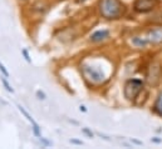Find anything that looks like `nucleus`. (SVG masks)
Masks as SVG:
<instances>
[{
	"mask_svg": "<svg viewBox=\"0 0 162 149\" xmlns=\"http://www.w3.org/2000/svg\"><path fill=\"white\" fill-rule=\"evenodd\" d=\"M122 4L118 0H101L99 10L105 19H117L122 14Z\"/></svg>",
	"mask_w": 162,
	"mask_h": 149,
	"instance_id": "nucleus-1",
	"label": "nucleus"
},
{
	"mask_svg": "<svg viewBox=\"0 0 162 149\" xmlns=\"http://www.w3.org/2000/svg\"><path fill=\"white\" fill-rule=\"evenodd\" d=\"M143 88V83L139 79H130L128 82L124 84V98L128 100H133V99L139 94V91Z\"/></svg>",
	"mask_w": 162,
	"mask_h": 149,
	"instance_id": "nucleus-2",
	"label": "nucleus"
},
{
	"mask_svg": "<svg viewBox=\"0 0 162 149\" xmlns=\"http://www.w3.org/2000/svg\"><path fill=\"white\" fill-rule=\"evenodd\" d=\"M82 71H83V75L85 76L89 82L92 83H102L104 80V74L102 73L99 69L94 67H90V65H83L82 67Z\"/></svg>",
	"mask_w": 162,
	"mask_h": 149,
	"instance_id": "nucleus-3",
	"label": "nucleus"
},
{
	"mask_svg": "<svg viewBox=\"0 0 162 149\" xmlns=\"http://www.w3.org/2000/svg\"><path fill=\"white\" fill-rule=\"evenodd\" d=\"M158 0H136L133 8L137 13H150L158 5Z\"/></svg>",
	"mask_w": 162,
	"mask_h": 149,
	"instance_id": "nucleus-4",
	"label": "nucleus"
},
{
	"mask_svg": "<svg viewBox=\"0 0 162 149\" xmlns=\"http://www.w3.org/2000/svg\"><path fill=\"white\" fill-rule=\"evenodd\" d=\"M147 40L152 44H161L162 43V28H153L147 32Z\"/></svg>",
	"mask_w": 162,
	"mask_h": 149,
	"instance_id": "nucleus-5",
	"label": "nucleus"
},
{
	"mask_svg": "<svg viewBox=\"0 0 162 149\" xmlns=\"http://www.w3.org/2000/svg\"><path fill=\"white\" fill-rule=\"evenodd\" d=\"M109 36V32L108 30H97V32H94L92 35H90V41H93V43H98V41H102L104 39H107Z\"/></svg>",
	"mask_w": 162,
	"mask_h": 149,
	"instance_id": "nucleus-6",
	"label": "nucleus"
},
{
	"mask_svg": "<svg viewBox=\"0 0 162 149\" xmlns=\"http://www.w3.org/2000/svg\"><path fill=\"white\" fill-rule=\"evenodd\" d=\"M132 43H133L137 48H145L147 44H148V40L146 38H139V36H134L132 39Z\"/></svg>",
	"mask_w": 162,
	"mask_h": 149,
	"instance_id": "nucleus-7",
	"label": "nucleus"
},
{
	"mask_svg": "<svg viewBox=\"0 0 162 149\" xmlns=\"http://www.w3.org/2000/svg\"><path fill=\"white\" fill-rule=\"evenodd\" d=\"M150 20L152 23H156V24H158V25H162V10L156 11V13L151 16Z\"/></svg>",
	"mask_w": 162,
	"mask_h": 149,
	"instance_id": "nucleus-8",
	"label": "nucleus"
},
{
	"mask_svg": "<svg viewBox=\"0 0 162 149\" xmlns=\"http://www.w3.org/2000/svg\"><path fill=\"white\" fill-rule=\"evenodd\" d=\"M154 112H156L158 115L162 117V93L158 95L156 103H154Z\"/></svg>",
	"mask_w": 162,
	"mask_h": 149,
	"instance_id": "nucleus-9",
	"label": "nucleus"
},
{
	"mask_svg": "<svg viewBox=\"0 0 162 149\" xmlns=\"http://www.w3.org/2000/svg\"><path fill=\"white\" fill-rule=\"evenodd\" d=\"M0 79H1V83H3V85L5 87V89L9 91V93H14V89L11 88V85L9 84V82L6 80V76H5V75H1V78H0Z\"/></svg>",
	"mask_w": 162,
	"mask_h": 149,
	"instance_id": "nucleus-10",
	"label": "nucleus"
},
{
	"mask_svg": "<svg viewBox=\"0 0 162 149\" xmlns=\"http://www.w3.org/2000/svg\"><path fill=\"white\" fill-rule=\"evenodd\" d=\"M0 71H1V73H3V75H5L6 78H8V76H9V71L6 70V68L4 67L1 63H0Z\"/></svg>",
	"mask_w": 162,
	"mask_h": 149,
	"instance_id": "nucleus-11",
	"label": "nucleus"
},
{
	"mask_svg": "<svg viewBox=\"0 0 162 149\" xmlns=\"http://www.w3.org/2000/svg\"><path fill=\"white\" fill-rule=\"evenodd\" d=\"M21 54L24 55V58H25V60L28 63H30V56H29V54H28V50H26V49H23L21 50Z\"/></svg>",
	"mask_w": 162,
	"mask_h": 149,
	"instance_id": "nucleus-12",
	"label": "nucleus"
},
{
	"mask_svg": "<svg viewBox=\"0 0 162 149\" xmlns=\"http://www.w3.org/2000/svg\"><path fill=\"white\" fill-rule=\"evenodd\" d=\"M37 95L39 97V99H45V98H47V97H45V94H44L41 90H38V91H37Z\"/></svg>",
	"mask_w": 162,
	"mask_h": 149,
	"instance_id": "nucleus-13",
	"label": "nucleus"
},
{
	"mask_svg": "<svg viewBox=\"0 0 162 149\" xmlns=\"http://www.w3.org/2000/svg\"><path fill=\"white\" fill-rule=\"evenodd\" d=\"M83 133H85V134L88 135V137H90V138H93V133H92V132H89L87 128H83Z\"/></svg>",
	"mask_w": 162,
	"mask_h": 149,
	"instance_id": "nucleus-14",
	"label": "nucleus"
},
{
	"mask_svg": "<svg viewBox=\"0 0 162 149\" xmlns=\"http://www.w3.org/2000/svg\"><path fill=\"white\" fill-rule=\"evenodd\" d=\"M70 143H74V144H79V146H82V144H83L82 142H79V140H73V139L70 140Z\"/></svg>",
	"mask_w": 162,
	"mask_h": 149,
	"instance_id": "nucleus-15",
	"label": "nucleus"
},
{
	"mask_svg": "<svg viewBox=\"0 0 162 149\" xmlns=\"http://www.w3.org/2000/svg\"><path fill=\"white\" fill-rule=\"evenodd\" d=\"M79 110H81V112H87V108L84 105H81V106H79Z\"/></svg>",
	"mask_w": 162,
	"mask_h": 149,
	"instance_id": "nucleus-16",
	"label": "nucleus"
}]
</instances>
